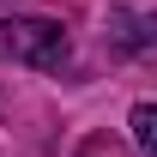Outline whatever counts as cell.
Segmentation results:
<instances>
[{
  "label": "cell",
  "instance_id": "obj_1",
  "mask_svg": "<svg viewBox=\"0 0 157 157\" xmlns=\"http://www.w3.org/2000/svg\"><path fill=\"white\" fill-rule=\"evenodd\" d=\"M0 60L55 73L60 60H67V36H60V24H48V18H0Z\"/></svg>",
  "mask_w": 157,
  "mask_h": 157
},
{
  "label": "cell",
  "instance_id": "obj_2",
  "mask_svg": "<svg viewBox=\"0 0 157 157\" xmlns=\"http://www.w3.org/2000/svg\"><path fill=\"white\" fill-rule=\"evenodd\" d=\"M133 145H139V157L157 151V109H151V103H139V109H133Z\"/></svg>",
  "mask_w": 157,
  "mask_h": 157
},
{
  "label": "cell",
  "instance_id": "obj_3",
  "mask_svg": "<svg viewBox=\"0 0 157 157\" xmlns=\"http://www.w3.org/2000/svg\"><path fill=\"white\" fill-rule=\"evenodd\" d=\"M115 24H121V42H127V48H145V30H139L145 18H133V12H115Z\"/></svg>",
  "mask_w": 157,
  "mask_h": 157
}]
</instances>
